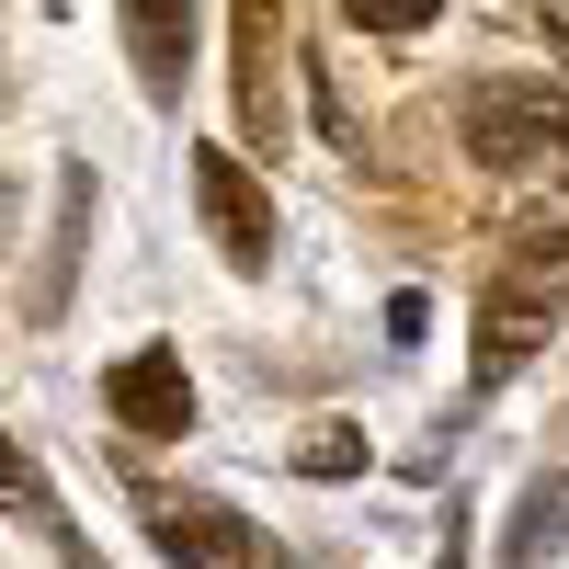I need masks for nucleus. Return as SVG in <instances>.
<instances>
[{"instance_id": "5", "label": "nucleus", "mask_w": 569, "mask_h": 569, "mask_svg": "<svg viewBox=\"0 0 569 569\" xmlns=\"http://www.w3.org/2000/svg\"><path fill=\"white\" fill-rule=\"evenodd\" d=\"M149 536L182 558V569H251L262 547H251V525L228 501H149Z\"/></svg>"}, {"instance_id": "4", "label": "nucleus", "mask_w": 569, "mask_h": 569, "mask_svg": "<svg viewBox=\"0 0 569 569\" xmlns=\"http://www.w3.org/2000/svg\"><path fill=\"white\" fill-rule=\"evenodd\" d=\"M103 410L126 421L137 445H171V433H194V376H182L171 342H149V353H126V365L103 376Z\"/></svg>"}, {"instance_id": "1", "label": "nucleus", "mask_w": 569, "mask_h": 569, "mask_svg": "<svg viewBox=\"0 0 569 569\" xmlns=\"http://www.w3.org/2000/svg\"><path fill=\"white\" fill-rule=\"evenodd\" d=\"M558 308H569V228H525V240L501 251L490 297H479V376H490V388L547 342Z\"/></svg>"}, {"instance_id": "6", "label": "nucleus", "mask_w": 569, "mask_h": 569, "mask_svg": "<svg viewBox=\"0 0 569 569\" xmlns=\"http://www.w3.org/2000/svg\"><path fill=\"white\" fill-rule=\"evenodd\" d=\"M80 217H91V182L69 171V182H58V228H46V273L23 284V319H58V308H69V251H80Z\"/></svg>"}, {"instance_id": "3", "label": "nucleus", "mask_w": 569, "mask_h": 569, "mask_svg": "<svg viewBox=\"0 0 569 569\" xmlns=\"http://www.w3.org/2000/svg\"><path fill=\"white\" fill-rule=\"evenodd\" d=\"M194 206H206V240L240 262V273L273 262V194H262V171L240 149H194Z\"/></svg>"}, {"instance_id": "8", "label": "nucleus", "mask_w": 569, "mask_h": 569, "mask_svg": "<svg viewBox=\"0 0 569 569\" xmlns=\"http://www.w3.org/2000/svg\"><path fill=\"white\" fill-rule=\"evenodd\" d=\"M445 569H467V558H456V547H445Z\"/></svg>"}, {"instance_id": "2", "label": "nucleus", "mask_w": 569, "mask_h": 569, "mask_svg": "<svg viewBox=\"0 0 569 569\" xmlns=\"http://www.w3.org/2000/svg\"><path fill=\"white\" fill-rule=\"evenodd\" d=\"M456 126H467V149H479L490 171H558L569 160V91H547V80H467V103H456Z\"/></svg>"}, {"instance_id": "7", "label": "nucleus", "mask_w": 569, "mask_h": 569, "mask_svg": "<svg viewBox=\"0 0 569 569\" xmlns=\"http://www.w3.org/2000/svg\"><path fill=\"white\" fill-rule=\"evenodd\" d=\"M297 467H308V479H353V467H365V433H353V421H319V433L297 445Z\"/></svg>"}]
</instances>
